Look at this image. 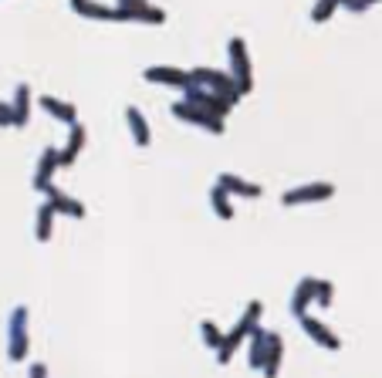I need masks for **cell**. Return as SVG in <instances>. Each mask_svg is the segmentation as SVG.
<instances>
[{
    "label": "cell",
    "mask_w": 382,
    "mask_h": 378,
    "mask_svg": "<svg viewBox=\"0 0 382 378\" xmlns=\"http://www.w3.org/2000/svg\"><path fill=\"white\" fill-rule=\"evenodd\" d=\"M190 81H197L199 88H207V91L224 95V98H230V102L241 98V88H237L233 75H224V71H216V68H193V71H190Z\"/></svg>",
    "instance_id": "1"
},
{
    "label": "cell",
    "mask_w": 382,
    "mask_h": 378,
    "mask_svg": "<svg viewBox=\"0 0 382 378\" xmlns=\"http://www.w3.org/2000/svg\"><path fill=\"white\" fill-rule=\"evenodd\" d=\"M230 64H233V81H237V88L241 95L254 88V71H250V54H247V45L244 37H230Z\"/></svg>",
    "instance_id": "2"
},
{
    "label": "cell",
    "mask_w": 382,
    "mask_h": 378,
    "mask_svg": "<svg viewBox=\"0 0 382 378\" xmlns=\"http://www.w3.org/2000/svg\"><path fill=\"white\" fill-rule=\"evenodd\" d=\"M335 196V186L332 182H308V186H294L288 189L281 203L284 206H301V203H321V199H332Z\"/></svg>",
    "instance_id": "3"
},
{
    "label": "cell",
    "mask_w": 382,
    "mask_h": 378,
    "mask_svg": "<svg viewBox=\"0 0 382 378\" xmlns=\"http://www.w3.org/2000/svg\"><path fill=\"white\" fill-rule=\"evenodd\" d=\"M173 108V115L183 122H193V125H203V129H210V132H216V136H224V119H216V115H210V112H203L199 105H193V102H176Z\"/></svg>",
    "instance_id": "4"
},
{
    "label": "cell",
    "mask_w": 382,
    "mask_h": 378,
    "mask_svg": "<svg viewBox=\"0 0 382 378\" xmlns=\"http://www.w3.org/2000/svg\"><path fill=\"white\" fill-rule=\"evenodd\" d=\"M28 307H14V314H11V341H7V351H11V358L14 362H24V355H28Z\"/></svg>",
    "instance_id": "5"
},
{
    "label": "cell",
    "mask_w": 382,
    "mask_h": 378,
    "mask_svg": "<svg viewBox=\"0 0 382 378\" xmlns=\"http://www.w3.org/2000/svg\"><path fill=\"white\" fill-rule=\"evenodd\" d=\"M142 78L153 81V85H173V88H186V85H190V71L169 68V64H153V68L142 71Z\"/></svg>",
    "instance_id": "6"
},
{
    "label": "cell",
    "mask_w": 382,
    "mask_h": 378,
    "mask_svg": "<svg viewBox=\"0 0 382 378\" xmlns=\"http://www.w3.org/2000/svg\"><path fill=\"white\" fill-rule=\"evenodd\" d=\"M298 321H301V328H305V331L311 334V338H315L318 345H325L328 351H338V348H342L338 334H332V328H325V324H321L318 318H311V314H301Z\"/></svg>",
    "instance_id": "7"
},
{
    "label": "cell",
    "mask_w": 382,
    "mask_h": 378,
    "mask_svg": "<svg viewBox=\"0 0 382 378\" xmlns=\"http://www.w3.org/2000/svg\"><path fill=\"white\" fill-rule=\"evenodd\" d=\"M37 105L45 108L51 119H62V122H68V125H78V112L71 102H62V98H54V95H41Z\"/></svg>",
    "instance_id": "8"
},
{
    "label": "cell",
    "mask_w": 382,
    "mask_h": 378,
    "mask_svg": "<svg viewBox=\"0 0 382 378\" xmlns=\"http://www.w3.org/2000/svg\"><path fill=\"white\" fill-rule=\"evenodd\" d=\"M216 186H224L233 196H250V199H257L260 193H264L257 182H247V179H241V176H233V172H220V176H216Z\"/></svg>",
    "instance_id": "9"
},
{
    "label": "cell",
    "mask_w": 382,
    "mask_h": 378,
    "mask_svg": "<svg viewBox=\"0 0 382 378\" xmlns=\"http://www.w3.org/2000/svg\"><path fill=\"white\" fill-rule=\"evenodd\" d=\"M54 169H62L58 166V149L47 146V149L41 152L37 169H34V189H47V186H51V176H54Z\"/></svg>",
    "instance_id": "10"
},
{
    "label": "cell",
    "mask_w": 382,
    "mask_h": 378,
    "mask_svg": "<svg viewBox=\"0 0 382 378\" xmlns=\"http://www.w3.org/2000/svg\"><path fill=\"white\" fill-rule=\"evenodd\" d=\"M45 193H47V203H54V210L62 213V216H71V220H81V216H85V206H81L78 199L64 196L58 186H47Z\"/></svg>",
    "instance_id": "11"
},
{
    "label": "cell",
    "mask_w": 382,
    "mask_h": 378,
    "mask_svg": "<svg viewBox=\"0 0 382 378\" xmlns=\"http://www.w3.org/2000/svg\"><path fill=\"white\" fill-rule=\"evenodd\" d=\"M315 284H318L315 277H301V280H298L294 297H291V314H294V318H301V314H305V307L315 301Z\"/></svg>",
    "instance_id": "12"
},
{
    "label": "cell",
    "mask_w": 382,
    "mask_h": 378,
    "mask_svg": "<svg viewBox=\"0 0 382 378\" xmlns=\"http://www.w3.org/2000/svg\"><path fill=\"white\" fill-rule=\"evenodd\" d=\"M81 146H85V125L78 122V125H71V138H68V146L58 152V166L62 169L71 166V163L78 159V152H81Z\"/></svg>",
    "instance_id": "13"
},
{
    "label": "cell",
    "mask_w": 382,
    "mask_h": 378,
    "mask_svg": "<svg viewBox=\"0 0 382 378\" xmlns=\"http://www.w3.org/2000/svg\"><path fill=\"white\" fill-rule=\"evenodd\" d=\"M71 4V11L81 17H92V20H112L115 17V7H105V4H98V0H68Z\"/></svg>",
    "instance_id": "14"
},
{
    "label": "cell",
    "mask_w": 382,
    "mask_h": 378,
    "mask_svg": "<svg viewBox=\"0 0 382 378\" xmlns=\"http://www.w3.org/2000/svg\"><path fill=\"white\" fill-rule=\"evenodd\" d=\"M125 119H129V129H132V138H136V146H149L153 142V136H149V122L142 119V112H139L136 105H129L125 108Z\"/></svg>",
    "instance_id": "15"
},
{
    "label": "cell",
    "mask_w": 382,
    "mask_h": 378,
    "mask_svg": "<svg viewBox=\"0 0 382 378\" xmlns=\"http://www.w3.org/2000/svg\"><path fill=\"white\" fill-rule=\"evenodd\" d=\"M11 105H14V125H28V115H31V88L28 85H17Z\"/></svg>",
    "instance_id": "16"
},
{
    "label": "cell",
    "mask_w": 382,
    "mask_h": 378,
    "mask_svg": "<svg viewBox=\"0 0 382 378\" xmlns=\"http://www.w3.org/2000/svg\"><path fill=\"white\" fill-rule=\"evenodd\" d=\"M54 216H58L54 203H45V206L37 210V216H34V237H37L41 243L51 237V223H54Z\"/></svg>",
    "instance_id": "17"
},
{
    "label": "cell",
    "mask_w": 382,
    "mask_h": 378,
    "mask_svg": "<svg viewBox=\"0 0 382 378\" xmlns=\"http://www.w3.org/2000/svg\"><path fill=\"white\" fill-rule=\"evenodd\" d=\"M210 206H214V213L220 216V220H233V203H230V193L224 189V186H216L210 189Z\"/></svg>",
    "instance_id": "18"
},
{
    "label": "cell",
    "mask_w": 382,
    "mask_h": 378,
    "mask_svg": "<svg viewBox=\"0 0 382 378\" xmlns=\"http://www.w3.org/2000/svg\"><path fill=\"white\" fill-rule=\"evenodd\" d=\"M338 7H342V0H318V4L311 7V20H315V24H321V20H328V17L335 14Z\"/></svg>",
    "instance_id": "19"
},
{
    "label": "cell",
    "mask_w": 382,
    "mask_h": 378,
    "mask_svg": "<svg viewBox=\"0 0 382 378\" xmlns=\"http://www.w3.org/2000/svg\"><path fill=\"white\" fill-rule=\"evenodd\" d=\"M332 297H335L332 280H318V284H315V304H321V307H332Z\"/></svg>",
    "instance_id": "20"
},
{
    "label": "cell",
    "mask_w": 382,
    "mask_h": 378,
    "mask_svg": "<svg viewBox=\"0 0 382 378\" xmlns=\"http://www.w3.org/2000/svg\"><path fill=\"white\" fill-rule=\"evenodd\" d=\"M136 20H146V24H163V20H166V11H163V7H153V4H146V7L139 11Z\"/></svg>",
    "instance_id": "21"
},
{
    "label": "cell",
    "mask_w": 382,
    "mask_h": 378,
    "mask_svg": "<svg viewBox=\"0 0 382 378\" xmlns=\"http://www.w3.org/2000/svg\"><path fill=\"white\" fill-rule=\"evenodd\" d=\"M199 328H203V341H207L210 348H220V341H224V334H220V328H216L214 321H203Z\"/></svg>",
    "instance_id": "22"
},
{
    "label": "cell",
    "mask_w": 382,
    "mask_h": 378,
    "mask_svg": "<svg viewBox=\"0 0 382 378\" xmlns=\"http://www.w3.org/2000/svg\"><path fill=\"white\" fill-rule=\"evenodd\" d=\"M0 125H14V105L0 102Z\"/></svg>",
    "instance_id": "23"
},
{
    "label": "cell",
    "mask_w": 382,
    "mask_h": 378,
    "mask_svg": "<svg viewBox=\"0 0 382 378\" xmlns=\"http://www.w3.org/2000/svg\"><path fill=\"white\" fill-rule=\"evenodd\" d=\"M47 375V368H45V365H41V362H37V365H31V378H45Z\"/></svg>",
    "instance_id": "24"
}]
</instances>
